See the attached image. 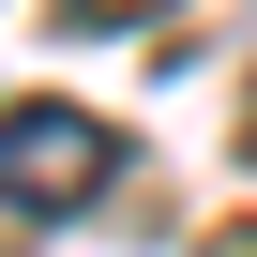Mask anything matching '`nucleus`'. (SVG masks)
Segmentation results:
<instances>
[{"instance_id":"1","label":"nucleus","mask_w":257,"mask_h":257,"mask_svg":"<svg viewBox=\"0 0 257 257\" xmlns=\"http://www.w3.org/2000/svg\"><path fill=\"white\" fill-rule=\"evenodd\" d=\"M106 167L121 152H106L91 106H0V212H76Z\"/></svg>"},{"instance_id":"2","label":"nucleus","mask_w":257,"mask_h":257,"mask_svg":"<svg viewBox=\"0 0 257 257\" xmlns=\"http://www.w3.org/2000/svg\"><path fill=\"white\" fill-rule=\"evenodd\" d=\"M61 16H76V31H152L167 0H61Z\"/></svg>"}]
</instances>
